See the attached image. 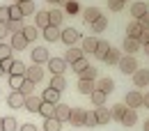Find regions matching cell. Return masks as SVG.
Wrapping results in <instances>:
<instances>
[{
    "instance_id": "57",
    "label": "cell",
    "mask_w": 149,
    "mask_h": 131,
    "mask_svg": "<svg viewBox=\"0 0 149 131\" xmlns=\"http://www.w3.org/2000/svg\"><path fill=\"white\" fill-rule=\"evenodd\" d=\"M142 51H145V53L149 55V44H145V46H142Z\"/></svg>"
},
{
    "instance_id": "49",
    "label": "cell",
    "mask_w": 149,
    "mask_h": 131,
    "mask_svg": "<svg viewBox=\"0 0 149 131\" xmlns=\"http://www.w3.org/2000/svg\"><path fill=\"white\" fill-rule=\"evenodd\" d=\"M64 9H67V14H71V16H74L76 12H78V2H76V0L67 2V5H64Z\"/></svg>"
},
{
    "instance_id": "51",
    "label": "cell",
    "mask_w": 149,
    "mask_h": 131,
    "mask_svg": "<svg viewBox=\"0 0 149 131\" xmlns=\"http://www.w3.org/2000/svg\"><path fill=\"white\" fill-rule=\"evenodd\" d=\"M138 41H140V46L149 44V28H145V30H142V35H140V39H138Z\"/></svg>"
},
{
    "instance_id": "34",
    "label": "cell",
    "mask_w": 149,
    "mask_h": 131,
    "mask_svg": "<svg viewBox=\"0 0 149 131\" xmlns=\"http://www.w3.org/2000/svg\"><path fill=\"white\" fill-rule=\"evenodd\" d=\"M21 35H23V37H25V41L30 44V41H35V39H37V35H39V32H37V28H35V25H25Z\"/></svg>"
},
{
    "instance_id": "16",
    "label": "cell",
    "mask_w": 149,
    "mask_h": 131,
    "mask_svg": "<svg viewBox=\"0 0 149 131\" xmlns=\"http://www.w3.org/2000/svg\"><path fill=\"white\" fill-rule=\"evenodd\" d=\"M7 104H9V108H23V104H25V97L21 92H12L7 97Z\"/></svg>"
},
{
    "instance_id": "5",
    "label": "cell",
    "mask_w": 149,
    "mask_h": 131,
    "mask_svg": "<svg viewBox=\"0 0 149 131\" xmlns=\"http://www.w3.org/2000/svg\"><path fill=\"white\" fill-rule=\"evenodd\" d=\"M48 69H51V74L53 76H64V69H67V62L62 60V57H51L48 62Z\"/></svg>"
},
{
    "instance_id": "45",
    "label": "cell",
    "mask_w": 149,
    "mask_h": 131,
    "mask_svg": "<svg viewBox=\"0 0 149 131\" xmlns=\"http://www.w3.org/2000/svg\"><path fill=\"white\" fill-rule=\"evenodd\" d=\"M12 57V46L9 44H0V60H7Z\"/></svg>"
},
{
    "instance_id": "47",
    "label": "cell",
    "mask_w": 149,
    "mask_h": 131,
    "mask_svg": "<svg viewBox=\"0 0 149 131\" xmlns=\"http://www.w3.org/2000/svg\"><path fill=\"white\" fill-rule=\"evenodd\" d=\"M108 7H110L112 12H122L124 9V2L122 0H108Z\"/></svg>"
},
{
    "instance_id": "11",
    "label": "cell",
    "mask_w": 149,
    "mask_h": 131,
    "mask_svg": "<svg viewBox=\"0 0 149 131\" xmlns=\"http://www.w3.org/2000/svg\"><path fill=\"white\" fill-rule=\"evenodd\" d=\"M140 48H142L140 41H138V39H131V37H126V39H124V44H122V51H126V55H135Z\"/></svg>"
},
{
    "instance_id": "32",
    "label": "cell",
    "mask_w": 149,
    "mask_h": 131,
    "mask_svg": "<svg viewBox=\"0 0 149 131\" xmlns=\"http://www.w3.org/2000/svg\"><path fill=\"white\" fill-rule=\"evenodd\" d=\"M2 131H19V122H16L12 115L2 117Z\"/></svg>"
},
{
    "instance_id": "39",
    "label": "cell",
    "mask_w": 149,
    "mask_h": 131,
    "mask_svg": "<svg viewBox=\"0 0 149 131\" xmlns=\"http://www.w3.org/2000/svg\"><path fill=\"white\" fill-rule=\"evenodd\" d=\"M78 78H80V81H94V78H96V69L90 64L87 69H83V71L78 74Z\"/></svg>"
},
{
    "instance_id": "33",
    "label": "cell",
    "mask_w": 149,
    "mask_h": 131,
    "mask_svg": "<svg viewBox=\"0 0 149 131\" xmlns=\"http://www.w3.org/2000/svg\"><path fill=\"white\" fill-rule=\"evenodd\" d=\"M25 64L21 62V60H14V64H12V69H9V76H25Z\"/></svg>"
},
{
    "instance_id": "1",
    "label": "cell",
    "mask_w": 149,
    "mask_h": 131,
    "mask_svg": "<svg viewBox=\"0 0 149 131\" xmlns=\"http://www.w3.org/2000/svg\"><path fill=\"white\" fill-rule=\"evenodd\" d=\"M119 71L122 74H135L138 71V60L133 55H122V60H119Z\"/></svg>"
},
{
    "instance_id": "2",
    "label": "cell",
    "mask_w": 149,
    "mask_h": 131,
    "mask_svg": "<svg viewBox=\"0 0 149 131\" xmlns=\"http://www.w3.org/2000/svg\"><path fill=\"white\" fill-rule=\"evenodd\" d=\"M60 39L67 46H76V41H80V32L76 28H64V30H60Z\"/></svg>"
},
{
    "instance_id": "56",
    "label": "cell",
    "mask_w": 149,
    "mask_h": 131,
    "mask_svg": "<svg viewBox=\"0 0 149 131\" xmlns=\"http://www.w3.org/2000/svg\"><path fill=\"white\" fill-rule=\"evenodd\" d=\"M67 2H71V0H57V5H62V7H64Z\"/></svg>"
},
{
    "instance_id": "37",
    "label": "cell",
    "mask_w": 149,
    "mask_h": 131,
    "mask_svg": "<svg viewBox=\"0 0 149 131\" xmlns=\"http://www.w3.org/2000/svg\"><path fill=\"white\" fill-rule=\"evenodd\" d=\"M60 129H62V122H57L55 117L44 120V131H60Z\"/></svg>"
},
{
    "instance_id": "4",
    "label": "cell",
    "mask_w": 149,
    "mask_h": 131,
    "mask_svg": "<svg viewBox=\"0 0 149 131\" xmlns=\"http://www.w3.org/2000/svg\"><path fill=\"white\" fill-rule=\"evenodd\" d=\"M30 55H32V64H44V62L51 60L48 48H44V46H35V48L30 51Z\"/></svg>"
},
{
    "instance_id": "52",
    "label": "cell",
    "mask_w": 149,
    "mask_h": 131,
    "mask_svg": "<svg viewBox=\"0 0 149 131\" xmlns=\"http://www.w3.org/2000/svg\"><path fill=\"white\" fill-rule=\"evenodd\" d=\"M138 23H140L142 28H149V12H147V14H142V16L138 19Z\"/></svg>"
},
{
    "instance_id": "46",
    "label": "cell",
    "mask_w": 149,
    "mask_h": 131,
    "mask_svg": "<svg viewBox=\"0 0 149 131\" xmlns=\"http://www.w3.org/2000/svg\"><path fill=\"white\" fill-rule=\"evenodd\" d=\"M83 127H96V117H94V111L85 113V124Z\"/></svg>"
},
{
    "instance_id": "19",
    "label": "cell",
    "mask_w": 149,
    "mask_h": 131,
    "mask_svg": "<svg viewBox=\"0 0 149 131\" xmlns=\"http://www.w3.org/2000/svg\"><path fill=\"white\" fill-rule=\"evenodd\" d=\"M62 21H64V12H62V9H51V12H48V23H51V25H57V28H60V25H62Z\"/></svg>"
},
{
    "instance_id": "35",
    "label": "cell",
    "mask_w": 149,
    "mask_h": 131,
    "mask_svg": "<svg viewBox=\"0 0 149 131\" xmlns=\"http://www.w3.org/2000/svg\"><path fill=\"white\" fill-rule=\"evenodd\" d=\"M106 28H108V19H106V16H99V19L92 23V32L94 35H96V32H103Z\"/></svg>"
},
{
    "instance_id": "22",
    "label": "cell",
    "mask_w": 149,
    "mask_h": 131,
    "mask_svg": "<svg viewBox=\"0 0 149 131\" xmlns=\"http://www.w3.org/2000/svg\"><path fill=\"white\" fill-rule=\"evenodd\" d=\"M142 30H145V28H142V25H140L138 21H133V23H129V28H126V32H129L126 37H131V39H140Z\"/></svg>"
},
{
    "instance_id": "17",
    "label": "cell",
    "mask_w": 149,
    "mask_h": 131,
    "mask_svg": "<svg viewBox=\"0 0 149 131\" xmlns=\"http://www.w3.org/2000/svg\"><path fill=\"white\" fill-rule=\"evenodd\" d=\"M41 35H44L46 41H57V39H60V28H57V25H48V28L41 30Z\"/></svg>"
},
{
    "instance_id": "55",
    "label": "cell",
    "mask_w": 149,
    "mask_h": 131,
    "mask_svg": "<svg viewBox=\"0 0 149 131\" xmlns=\"http://www.w3.org/2000/svg\"><path fill=\"white\" fill-rule=\"evenodd\" d=\"M142 106H145V108H149V92L142 94Z\"/></svg>"
},
{
    "instance_id": "50",
    "label": "cell",
    "mask_w": 149,
    "mask_h": 131,
    "mask_svg": "<svg viewBox=\"0 0 149 131\" xmlns=\"http://www.w3.org/2000/svg\"><path fill=\"white\" fill-rule=\"evenodd\" d=\"M12 64H14V57H7V60H0V67H2V71H9V69H12Z\"/></svg>"
},
{
    "instance_id": "15",
    "label": "cell",
    "mask_w": 149,
    "mask_h": 131,
    "mask_svg": "<svg viewBox=\"0 0 149 131\" xmlns=\"http://www.w3.org/2000/svg\"><path fill=\"white\" fill-rule=\"evenodd\" d=\"M119 60H122V51H117V48H112L110 46V51L103 55V62L110 67V64H119Z\"/></svg>"
},
{
    "instance_id": "12",
    "label": "cell",
    "mask_w": 149,
    "mask_h": 131,
    "mask_svg": "<svg viewBox=\"0 0 149 131\" xmlns=\"http://www.w3.org/2000/svg\"><path fill=\"white\" fill-rule=\"evenodd\" d=\"M39 106H41V97L37 94H30V97H25V104H23V108L30 113H39Z\"/></svg>"
},
{
    "instance_id": "29",
    "label": "cell",
    "mask_w": 149,
    "mask_h": 131,
    "mask_svg": "<svg viewBox=\"0 0 149 131\" xmlns=\"http://www.w3.org/2000/svg\"><path fill=\"white\" fill-rule=\"evenodd\" d=\"M35 21H37L35 28H41V30L51 25V23H48V12H35Z\"/></svg>"
},
{
    "instance_id": "38",
    "label": "cell",
    "mask_w": 149,
    "mask_h": 131,
    "mask_svg": "<svg viewBox=\"0 0 149 131\" xmlns=\"http://www.w3.org/2000/svg\"><path fill=\"white\" fill-rule=\"evenodd\" d=\"M19 7H21V14H23V16H30V14H35V12H37V7H35V2H32V0L21 2Z\"/></svg>"
},
{
    "instance_id": "40",
    "label": "cell",
    "mask_w": 149,
    "mask_h": 131,
    "mask_svg": "<svg viewBox=\"0 0 149 131\" xmlns=\"http://www.w3.org/2000/svg\"><path fill=\"white\" fill-rule=\"evenodd\" d=\"M19 92L23 94V97H30V94L35 92V83L25 78V81H23V85H21V88H19Z\"/></svg>"
},
{
    "instance_id": "27",
    "label": "cell",
    "mask_w": 149,
    "mask_h": 131,
    "mask_svg": "<svg viewBox=\"0 0 149 131\" xmlns=\"http://www.w3.org/2000/svg\"><path fill=\"white\" fill-rule=\"evenodd\" d=\"M94 90H96L94 81H78V92H80V94H87V97H90Z\"/></svg>"
},
{
    "instance_id": "31",
    "label": "cell",
    "mask_w": 149,
    "mask_h": 131,
    "mask_svg": "<svg viewBox=\"0 0 149 131\" xmlns=\"http://www.w3.org/2000/svg\"><path fill=\"white\" fill-rule=\"evenodd\" d=\"M124 113H126V106H124V104H115L110 108V120H117V122H119V120L124 117Z\"/></svg>"
},
{
    "instance_id": "9",
    "label": "cell",
    "mask_w": 149,
    "mask_h": 131,
    "mask_svg": "<svg viewBox=\"0 0 149 131\" xmlns=\"http://www.w3.org/2000/svg\"><path fill=\"white\" fill-rule=\"evenodd\" d=\"M94 117H96V127L99 124H108L110 122V111L106 106H96L94 108Z\"/></svg>"
},
{
    "instance_id": "58",
    "label": "cell",
    "mask_w": 149,
    "mask_h": 131,
    "mask_svg": "<svg viewBox=\"0 0 149 131\" xmlns=\"http://www.w3.org/2000/svg\"><path fill=\"white\" fill-rule=\"evenodd\" d=\"M142 129H145V131H149V120L145 122V127H142Z\"/></svg>"
},
{
    "instance_id": "3",
    "label": "cell",
    "mask_w": 149,
    "mask_h": 131,
    "mask_svg": "<svg viewBox=\"0 0 149 131\" xmlns=\"http://www.w3.org/2000/svg\"><path fill=\"white\" fill-rule=\"evenodd\" d=\"M124 106L126 108H140L142 106V92H138V90H131V92H126V99H124Z\"/></svg>"
},
{
    "instance_id": "59",
    "label": "cell",
    "mask_w": 149,
    "mask_h": 131,
    "mask_svg": "<svg viewBox=\"0 0 149 131\" xmlns=\"http://www.w3.org/2000/svg\"><path fill=\"white\" fill-rule=\"evenodd\" d=\"M21 2H28V0H14V5H21Z\"/></svg>"
},
{
    "instance_id": "25",
    "label": "cell",
    "mask_w": 149,
    "mask_h": 131,
    "mask_svg": "<svg viewBox=\"0 0 149 131\" xmlns=\"http://www.w3.org/2000/svg\"><path fill=\"white\" fill-rule=\"evenodd\" d=\"M48 88H51V90H55V92H62V90L67 88V78H64V76H53Z\"/></svg>"
},
{
    "instance_id": "6",
    "label": "cell",
    "mask_w": 149,
    "mask_h": 131,
    "mask_svg": "<svg viewBox=\"0 0 149 131\" xmlns=\"http://www.w3.org/2000/svg\"><path fill=\"white\" fill-rule=\"evenodd\" d=\"M25 78L32 81V83L37 85L39 81L44 78V69H41V64H32V67H28V69H25Z\"/></svg>"
},
{
    "instance_id": "21",
    "label": "cell",
    "mask_w": 149,
    "mask_h": 131,
    "mask_svg": "<svg viewBox=\"0 0 149 131\" xmlns=\"http://www.w3.org/2000/svg\"><path fill=\"white\" fill-rule=\"evenodd\" d=\"M124 127H133L135 122H138V111H133V108H126V113H124V117L119 120Z\"/></svg>"
},
{
    "instance_id": "7",
    "label": "cell",
    "mask_w": 149,
    "mask_h": 131,
    "mask_svg": "<svg viewBox=\"0 0 149 131\" xmlns=\"http://www.w3.org/2000/svg\"><path fill=\"white\" fill-rule=\"evenodd\" d=\"M85 108H71V113H69V122L74 124V127H83L85 124Z\"/></svg>"
},
{
    "instance_id": "62",
    "label": "cell",
    "mask_w": 149,
    "mask_h": 131,
    "mask_svg": "<svg viewBox=\"0 0 149 131\" xmlns=\"http://www.w3.org/2000/svg\"><path fill=\"white\" fill-rule=\"evenodd\" d=\"M2 74H5V71H2V67H0V76H2Z\"/></svg>"
},
{
    "instance_id": "42",
    "label": "cell",
    "mask_w": 149,
    "mask_h": 131,
    "mask_svg": "<svg viewBox=\"0 0 149 131\" xmlns=\"http://www.w3.org/2000/svg\"><path fill=\"white\" fill-rule=\"evenodd\" d=\"M9 21H23V14H21L19 5H12L9 7Z\"/></svg>"
},
{
    "instance_id": "10",
    "label": "cell",
    "mask_w": 149,
    "mask_h": 131,
    "mask_svg": "<svg viewBox=\"0 0 149 131\" xmlns=\"http://www.w3.org/2000/svg\"><path fill=\"white\" fill-rule=\"evenodd\" d=\"M80 57H85L83 48H76V46H69V51L64 53V57H62V60H64L67 64H74L76 60H80Z\"/></svg>"
},
{
    "instance_id": "36",
    "label": "cell",
    "mask_w": 149,
    "mask_h": 131,
    "mask_svg": "<svg viewBox=\"0 0 149 131\" xmlns=\"http://www.w3.org/2000/svg\"><path fill=\"white\" fill-rule=\"evenodd\" d=\"M90 99H92L94 106H106V99H108V97L101 92V90H94V92L90 94Z\"/></svg>"
},
{
    "instance_id": "53",
    "label": "cell",
    "mask_w": 149,
    "mask_h": 131,
    "mask_svg": "<svg viewBox=\"0 0 149 131\" xmlns=\"http://www.w3.org/2000/svg\"><path fill=\"white\" fill-rule=\"evenodd\" d=\"M5 35H9V30H7V23H0V39L5 37Z\"/></svg>"
},
{
    "instance_id": "24",
    "label": "cell",
    "mask_w": 149,
    "mask_h": 131,
    "mask_svg": "<svg viewBox=\"0 0 149 131\" xmlns=\"http://www.w3.org/2000/svg\"><path fill=\"white\" fill-rule=\"evenodd\" d=\"M41 101H46V104H60V92L51 90V88H46L44 94H41Z\"/></svg>"
},
{
    "instance_id": "41",
    "label": "cell",
    "mask_w": 149,
    "mask_h": 131,
    "mask_svg": "<svg viewBox=\"0 0 149 131\" xmlns=\"http://www.w3.org/2000/svg\"><path fill=\"white\" fill-rule=\"evenodd\" d=\"M23 21H7V30L12 32V35H16V32H23Z\"/></svg>"
},
{
    "instance_id": "60",
    "label": "cell",
    "mask_w": 149,
    "mask_h": 131,
    "mask_svg": "<svg viewBox=\"0 0 149 131\" xmlns=\"http://www.w3.org/2000/svg\"><path fill=\"white\" fill-rule=\"evenodd\" d=\"M46 2H51V5H57V0H46Z\"/></svg>"
},
{
    "instance_id": "61",
    "label": "cell",
    "mask_w": 149,
    "mask_h": 131,
    "mask_svg": "<svg viewBox=\"0 0 149 131\" xmlns=\"http://www.w3.org/2000/svg\"><path fill=\"white\" fill-rule=\"evenodd\" d=\"M0 131H2V117H0Z\"/></svg>"
},
{
    "instance_id": "13",
    "label": "cell",
    "mask_w": 149,
    "mask_h": 131,
    "mask_svg": "<svg viewBox=\"0 0 149 131\" xmlns=\"http://www.w3.org/2000/svg\"><path fill=\"white\" fill-rule=\"evenodd\" d=\"M69 113H71V108L67 106V104H55V117L57 122H69Z\"/></svg>"
},
{
    "instance_id": "43",
    "label": "cell",
    "mask_w": 149,
    "mask_h": 131,
    "mask_svg": "<svg viewBox=\"0 0 149 131\" xmlns=\"http://www.w3.org/2000/svg\"><path fill=\"white\" fill-rule=\"evenodd\" d=\"M23 81H25V76H9V88H14V92H19Z\"/></svg>"
},
{
    "instance_id": "20",
    "label": "cell",
    "mask_w": 149,
    "mask_h": 131,
    "mask_svg": "<svg viewBox=\"0 0 149 131\" xmlns=\"http://www.w3.org/2000/svg\"><path fill=\"white\" fill-rule=\"evenodd\" d=\"M96 90H101V92L108 97V94L115 90V81H112V78H101V81L96 83Z\"/></svg>"
},
{
    "instance_id": "54",
    "label": "cell",
    "mask_w": 149,
    "mask_h": 131,
    "mask_svg": "<svg viewBox=\"0 0 149 131\" xmlns=\"http://www.w3.org/2000/svg\"><path fill=\"white\" fill-rule=\"evenodd\" d=\"M19 131H37V127H35V124H23Z\"/></svg>"
},
{
    "instance_id": "18",
    "label": "cell",
    "mask_w": 149,
    "mask_h": 131,
    "mask_svg": "<svg viewBox=\"0 0 149 131\" xmlns=\"http://www.w3.org/2000/svg\"><path fill=\"white\" fill-rule=\"evenodd\" d=\"M9 46H12V51H23V48L28 46V41H25V37H23L21 32H16V35H12Z\"/></svg>"
},
{
    "instance_id": "48",
    "label": "cell",
    "mask_w": 149,
    "mask_h": 131,
    "mask_svg": "<svg viewBox=\"0 0 149 131\" xmlns=\"http://www.w3.org/2000/svg\"><path fill=\"white\" fill-rule=\"evenodd\" d=\"M9 21V7L0 5V23H7Z\"/></svg>"
},
{
    "instance_id": "44",
    "label": "cell",
    "mask_w": 149,
    "mask_h": 131,
    "mask_svg": "<svg viewBox=\"0 0 149 131\" xmlns=\"http://www.w3.org/2000/svg\"><path fill=\"white\" fill-rule=\"evenodd\" d=\"M71 67H74V71H76V74H80L83 69H87V67H90V62H87L85 57H80V60H76V62L71 64Z\"/></svg>"
},
{
    "instance_id": "63",
    "label": "cell",
    "mask_w": 149,
    "mask_h": 131,
    "mask_svg": "<svg viewBox=\"0 0 149 131\" xmlns=\"http://www.w3.org/2000/svg\"><path fill=\"white\" fill-rule=\"evenodd\" d=\"M122 2H126V0H122Z\"/></svg>"
},
{
    "instance_id": "30",
    "label": "cell",
    "mask_w": 149,
    "mask_h": 131,
    "mask_svg": "<svg viewBox=\"0 0 149 131\" xmlns=\"http://www.w3.org/2000/svg\"><path fill=\"white\" fill-rule=\"evenodd\" d=\"M110 51V44L106 41V39H99V44H96V51H94V55L99 57V60H103V55Z\"/></svg>"
},
{
    "instance_id": "28",
    "label": "cell",
    "mask_w": 149,
    "mask_h": 131,
    "mask_svg": "<svg viewBox=\"0 0 149 131\" xmlns=\"http://www.w3.org/2000/svg\"><path fill=\"white\" fill-rule=\"evenodd\" d=\"M96 44H99V39H96V37H85L80 48H83V53H94V51H96Z\"/></svg>"
},
{
    "instance_id": "14",
    "label": "cell",
    "mask_w": 149,
    "mask_h": 131,
    "mask_svg": "<svg viewBox=\"0 0 149 131\" xmlns=\"http://www.w3.org/2000/svg\"><path fill=\"white\" fill-rule=\"evenodd\" d=\"M99 16H103L99 7H87V9L83 12V21H85L87 25H92V23H94V21H96V19H99Z\"/></svg>"
},
{
    "instance_id": "26",
    "label": "cell",
    "mask_w": 149,
    "mask_h": 131,
    "mask_svg": "<svg viewBox=\"0 0 149 131\" xmlns=\"http://www.w3.org/2000/svg\"><path fill=\"white\" fill-rule=\"evenodd\" d=\"M39 115H41L44 120L53 117V115H55V104H46V101H41V106H39Z\"/></svg>"
},
{
    "instance_id": "23",
    "label": "cell",
    "mask_w": 149,
    "mask_h": 131,
    "mask_svg": "<svg viewBox=\"0 0 149 131\" xmlns=\"http://www.w3.org/2000/svg\"><path fill=\"white\" fill-rule=\"evenodd\" d=\"M147 12H149L147 2H133V5H131V14H133V16H135V21L140 19V16H142V14H147Z\"/></svg>"
},
{
    "instance_id": "8",
    "label": "cell",
    "mask_w": 149,
    "mask_h": 131,
    "mask_svg": "<svg viewBox=\"0 0 149 131\" xmlns=\"http://www.w3.org/2000/svg\"><path fill=\"white\" fill-rule=\"evenodd\" d=\"M133 83H135V88H147L149 85V69H138L133 74Z\"/></svg>"
}]
</instances>
